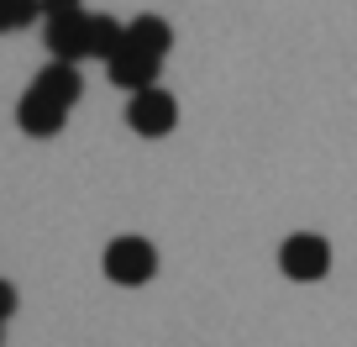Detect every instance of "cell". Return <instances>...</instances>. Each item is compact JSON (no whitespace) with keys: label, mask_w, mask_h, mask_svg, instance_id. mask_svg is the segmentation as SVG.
I'll return each instance as SVG.
<instances>
[{"label":"cell","mask_w":357,"mask_h":347,"mask_svg":"<svg viewBox=\"0 0 357 347\" xmlns=\"http://www.w3.org/2000/svg\"><path fill=\"white\" fill-rule=\"evenodd\" d=\"M100 269H105V279H111V284L137 290V284H147L158 274V247L147 242V237H111V242H105Z\"/></svg>","instance_id":"1"},{"label":"cell","mask_w":357,"mask_h":347,"mask_svg":"<svg viewBox=\"0 0 357 347\" xmlns=\"http://www.w3.org/2000/svg\"><path fill=\"white\" fill-rule=\"evenodd\" d=\"M279 269H284V279H294V284L326 279V269H331V242H326L321 232L284 237V242H279Z\"/></svg>","instance_id":"2"},{"label":"cell","mask_w":357,"mask_h":347,"mask_svg":"<svg viewBox=\"0 0 357 347\" xmlns=\"http://www.w3.org/2000/svg\"><path fill=\"white\" fill-rule=\"evenodd\" d=\"M126 126H132L137 137H168L178 126V101L168 90H137L132 105H126Z\"/></svg>","instance_id":"3"},{"label":"cell","mask_w":357,"mask_h":347,"mask_svg":"<svg viewBox=\"0 0 357 347\" xmlns=\"http://www.w3.org/2000/svg\"><path fill=\"white\" fill-rule=\"evenodd\" d=\"M105 74H111L116 90H132V95H137V90H153V84H158V58L126 47V37H121V47L105 58Z\"/></svg>","instance_id":"4"},{"label":"cell","mask_w":357,"mask_h":347,"mask_svg":"<svg viewBox=\"0 0 357 347\" xmlns=\"http://www.w3.org/2000/svg\"><path fill=\"white\" fill-rule=\"evenodd\" d=\"M84 16H89V11L53 16V22L43 27V43H47V58H53V64H79V58H89V43H84Z\"/></svg>","instance_id":"5"},{"label":"cell","mask_w":357,"mask_h":347,"mask_svg":"<svg viewBox=\"0 0 357 347\" xmlns=\"http://www.w3.org/2000/svg\"><path fill=\"white\" fill-rule=\"evenodd\" d=\"M63 121H68L63 105H53L47 95H37L32 84L22 90V101H16V126H22L26 137H58V132H63Z\"/></svg>","instance_id":"6"},{"label":"cell","mask_w":357,"mask_h":347,"mask_svg":"<svg viewBox=\"0 0 357 347\" xmlns=\"http://www.w3.org/2000/svg\"><path fill=\"white\" fill-rule=\"evenodd\" d=\"M32 90H37V95H47L53 105H63V111H74L79 95H84V79H79V68H74V64H47V68H37Z\"/></svg>","instance_id":"7"},{"label":"cell","mask_w":357,"mask_h":347,"mask_svg":"<svg viewBox=\"0 0 357 347\" xmlns=\"http://www.w3.org/2000/svg\"><path fill=\"white\" fill-rule=\"evenodd\" d=\"M126 47H137V53H147V58L163 64V53L174 47V27H168L158 11H142V16L126 22Z\"/></svg>","instance_id":"8"},{"label":"cell","mask_w":357,"mask_h":347,"mask_svg":"<svg viewBox=\"0 0 357 347\" xmlns=\"http://www.w3.org/2000/svg\"><path fill=\"white\" fill-rule=\"evenodd\" d=\"M121 37H126V22H116V16H105V11H89L84 16V43H89V58H111L116 47H121Z\"/></svg>","instance_id":"9"},{"label":"cell","mask_w":357,"mask_h":347,"mask_svg":"<svg viewBox=\"0 0 357 347\" xmlns=\"http://www.w3.org/2000/svg\"><path fill=\"white\" fill-rule=\"evenodd\" d=\"M43 22L37 16V0H0V32H22V27Z\"/></svg>","instance_id":"10"},{"label":"cell","mask_w":357,"mask_h":347,"mask_svg":"<svg viewBox=\"0 0 357 347\" xmlns=\"http://www.w3.org/2000/svg\"><path fill=\"white\" fill-rule=\"evenodd\" d=\"M74 11H84L79 0H37V16H43V22H53V16H74Z\"/></svg>","instance_id":"11"},{"label":"cell","mask_w":357,"mask_h":347,"mask_svg":"<svg viewBox=\"0 0 357 347\" xmlns=\"http://www.w3.org/2000/svg\"><path fill=\"white\" fill-rule=\"evenodd\" d=\"M16 311V290H11V279H0V321Z\"/></svg>","instance_id":"12"}]
</instances>
